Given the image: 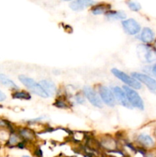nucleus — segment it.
Listing matches in <instances>:
<instances>
[{
	"label": "nucleus",
	"mask_w": 156,
	"mask_h": 157,
	"mask_svg": "<svg viewBox=\"0 0 156 157\" xmlns=\"http://www.w3.org/2000/svg\"><path fill=\"white\" fill-rule=\"evenodd\" d=\"M95 3H96L95 2L88 1V0H76V1L72 2L70 4V6L73 10L80 11L88 6H91Z\"/></svg>",
	"instance_id": "nucleus-10"
},
{
	"label": "nucleus",
	"mask_w": 156,
	"mask_h": 157,
	"mask_svg": "<svg viewBox=\"0 0 156 157\" xmlns=\"http://www.w3.org/2000/svg\"><path fill=\"white\" fill-rule=\"evenodd\" d=\"M99 92L100 98L106 105L113 107L116 104V98L113 94V92L111 91L110 88L106 86H100L99 87Z\"/></svg>",
	"instance_id": "nucleus-4"
},
{
	"label": "nucleus",
	"mask_w": 156,
	"mask_h": 157,
	"mask_svg": "<svg viewBox=\"0 0 156 157\" xmlns=\"http://www.w3.org/2000/svg\"><path fill=\"white\" fill-rule=\"evenodd\" d=\"M22 157H30V156H22Z\"/></svg>",
	"instance_id": "nucleus-21"
},
{
	"label": "nucleus",
	"mask_w": 156,
	"mask_h": 157,
	"mask_svg": "<svg viewBox=\"0 0 156 157\" xmlns=\"http://www.w3.org/2000/svg\"><path fill=\"white\" fill-rule=\"evenodd\" d=\"M139 56L145 62L151 63L156 60V51L145 45H140L139 47Z\"/></svg>",
	"instance_id": "nucleus-6"
},
{
	"label": "nucleus",
	"mask_w": 156,
	"mask_h": 157,
	"mask_svg": "<svg viewBox=\"0 0 156 157\" xmlns=\"http://www.w3.org/2000/svg\"><path fill=\"white\" fill-rule=\"evenodd\" d=\"M106 12V9L104 8V6H96V7L93 8V9L92 10V12L94 15H99V14H102L104 12Z\"/></svg>",
	"instance_id": "nucleus-18"
},
{
	"label": "nucleus",
	"mask_w": 156,
	"mask_h": 157,
	"mask_svg": "<svg viewBox=\"0 0 156 157\" xmlns=\"http://www.w3.org/2000/svg\"><path fill=\"white\" fill-rule=\"evenodd\" d=\"M40 85L44 89L48 97L53 96L56 92V86L52 81H49V80H43L40 82Z\"/></svg>",
	"instance_id": "nucleus-11"
},
{
	"label": "nucleus",
	"mask_w": 156,
	"mask_h": 157,
	"mask_svg": "<svg viewBox=\"0 0 156 157\" xmlns=\"http://www.w3.org/2000/svg\"><path fill=\"white\" fill-rule=\"evenodd\" d=\"M84 92L86 98L88 99V101L93 106H95L96 107H99V108H101L102 107V103L101 101V99L98 96L96 92L92 87H88V86H85L84 87Z\"/></svg>",
	"instance_id": "nucleus-5"
},
{
	"label": "nucleus",
	"mask_w": 156,
	"mask_h": 157,
	"mask_svg": "<svg viewBox=\"0 0 156 157\" xmlns=\"http://www.w3.org/2000/svg\"><path fill=\"white\" fill-rule=\"evenodd\" d=\"M141 40L144 43L149 44L151 43L154 39V34L153 31L149 28H144L141 33Z\"/></svg>",
	"instance_id": "nucleus-12"
},
{
	"label": "nucleus",
	"mask_w": 156,
	"mask_h": 157,
	"mask_svg": "<svg viewBox=\"0 0 156 157\" xmlns=\"http://www.w3.org/2000/svg\"><path fill=\"white\" fill-rule=\"evenodd\" d=\"M13 98L15 99H24V100H30L31 95L26 91H17L15 92L12 95Z\"/></svg>",
	"instance_id": "nucleus-16"
},
{
	"label": "nucleus",
	"mask_w": 156,
	"mask_h": 157,
	"mask_svg": "<svg viewBox=\"0 0 156 157\" xmlns=\"http://www.w3.org/2000/svg\"><path fill=\"white\" fill-rule=\"evenodd\" d=\"M155 48H156V42H155ZM156 51V50H155Z\"/></svg>",
	"instance_id": "nucleus-22"
},
{
	"label": "nucleus",
	"mask_w": 156,
	"mask_h": 157,
	"mask_svg": "<svg viewBox=\"0 0 156 157\" xmlns=\"http://www.w3.org/2000/svg\"><path fill=\"white\" fill-rule=\"evenodd\" d=\"M127 4H128L129 9L135 12H138L141 9V5L137 2H128Z\"/></svg>",
	"instance_id": "nucleus-17"
},
{
	"label": "nucleus",
	"mask_w": 156,
	"mask_h": 157,
	"mask_svg": "<svg viewBox=\"0 0 156 157\" xmlns=\"http://www.w3.org/2000/svg\"><path fill=\"white\" fill-rule=\"evenodd\" d=\"M152 73L156 76V64L152 67Z\"/></svg>",
	"instance_id": "nucleus-20"
},
{
	"label": "nucleus",
	"mask_w": 156,
	"mask_h": 157,
	"mask_svg": "<svg viewBox=\"0 0 156 157\" xmlns=\"http://www.w3.org/2000/svg\"><path fill=\"white\" fill-rule=\"evenodd\" d=\"M6 99V94L0 90V102H1V101H4Z\"/></svg>",
	"instance_id": "nucleus-19"
},
{
	"label": "nucleus",
	"mask_w": 156,
	"mask_h": 157,
	"mask_svg": "<svg viewBox=\"0 0 156 157\" xmlns=\"http://www.w3.org/2000/svg\"><path fill=\"white\" fill-rule=\"evenodd\" d=\"M138 140H139V141L142 145L146 147H152L154 145V142L153 140V139L151 136H148V135H139V137H138Z\"/></svg>",
	"instance_id": "nucleus-13"
},
{
	"label": "nucleus",
	"mask_w": 156,
	"mask_h": 157,
	"mask_svg": "<svg viewBox=\"0 0 156 157\" xmlns=\"http://www.w3.org/2000/svg\"><path fill=\"white\" fill-rule=\"evenodd\" d=\"M122 27L128 35H134L139 33L141 30L140 25L133 18H128L122 21Z\"/></svg>",
	"instance_id": "nucleus-8"
},
{
	"label": "nucleus",
	"mask_w": 156,
	"mask_h": 157,
	"mask_svg": "<svg viewBox=\"0 0 156 157\" xmlns=\"http://www.w3.org/2000/svg\"><path fill=\"white\" fill-rule=\"evenodd\" d=\"M132 77L134 78H136L138 81H141L144 84H145L146 87L149 90H153V91H155L156 90V81L154 78H151L148 75L141 73H137V72L132 73Z\"/></svg>",
	"instance_id": "nucleus-7"
},
{
	"label": "nucleus",
	"mask_w": 156,
	"mask_h": 157,
	"mask_svg": "<svg viewBox=\"0 0 156 157\" xmlns=\"http://www.w3.org/2000/svg\"><path fill=\"white\" fill-rule=\"evenodd\" d=\"M0 82L2 84H4V85L11 87V88L12 89H18V87H17L16 84H15L12 80L9 79L7 76L3 75V74H0Z\"/></svg>",
	"instance_id": "nucleus-14"
},
{
	"label": "nucleus",
	"mask_w": 156,
	"mask_h": 157,
	"mask_svg": "<svg viewBox=\"0 0 156 157\" xmlns=\"http://www.w3.org/2000/svg\"><path fill=\"white\" fill-rule=\"evenodd\" d=\"M123 90L125 92V94H126L128 101H129V104H131L132 107H136L139 110H143L144 103L139 94L135 91L133 89L130 88L127 86H124Z\"/></svg>",
	"instance_id": "nucleus-3"
},
{
	"label": "nucleus",
	"mask_w": 156,
	"mask_h": 157,
	"mask_svg": "<svg viewBox=\"0 0 156 157\" xmlns=\"http://www.w3.org/2000/svg\"><path fill=\"white\" fill-rule=\"evenodd\" d=\"M112 73L115 75L117 78H119V80L122 81V82L125 83V84L128 85L129 87H133L134 89H141L142 88V84H140L139 81H138L136 78H134L133 77L129 76V75H126L125 73H124L123 71H121L118 70L116 68H113L112 69Z\"/></svg>",
	"instance_id": "nucleus-2"
},
{
	"label": "nucleus",
	"mask_w": 156,
	"mask_h": 157,
	"mask_svg": "<svg viewBox=\"0 0 156 157\" xmlns=\"http://www.w3.org/2000/svg\"><path fill=\"white\" fill-rule=\"evenodd\" d=\"M18 79H19V81H21L27 88H28L32 93L35 94L36 95L41 97V98H46L48 97V95L46 94V92L44 91V89L41 87L40 84H38L37 82H35L32 78L22 75H19Z\"/></svg>",
	"instance_id": "nucleus-1"
},
{
	"label": "nucleus",
	"mask_w": 156,
	"mask_h": 157,
	"mask_svg": "<svg viewBox=\"0 0 156 157\" xmlns=\"http://www.w3.org/2000/svg\"><path fill=\"white\" fill-rule=\"evenodd\" d=\"M113 94L115 95V97L117 99V101H119V104H122V106L125 107L132 108L131 104H129V101H128V98H127L125 92L124 91L123 89H122L119 87H114L113 88Z\"/></svg>",
	"instance_id": "nucleus-9"
},
{
	"label": "nucleus",
	"mask_w": 156,
	"mask_h": 157,
	"mask_svg": "<svg viewBox=\"0 0 156 157\" xmlns=\"http://www.w3.org/2000/svg\"><path fill=\"white\" fill-rule=\"evenodd\" d=\"M106 16L112 19H125L126 18V15L122 11H116V12H107Z\"/></svg>",
	"instance_id": "nucleus-15"
}]
</instances>
